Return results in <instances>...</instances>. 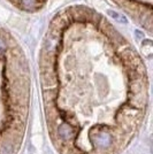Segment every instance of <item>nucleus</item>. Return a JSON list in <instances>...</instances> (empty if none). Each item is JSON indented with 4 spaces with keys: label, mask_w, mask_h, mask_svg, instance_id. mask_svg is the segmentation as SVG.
I'll list each match as a JSON object with an SVG mask.
<instances>
[{
    "label": "nucleus",
    "mask_w": 153,
    "mask_h": 154,
    "mask_svg": "<svg viewBox=\"0 0 153 154\" xmlns=\"http://www.w3.org/2000/svg\"><path fill=\"white\" fill-rule=\"evenodd\" d=\"M58 46H59V37H58L55 33H50L46 37V39H45V43H44L45 52L48 55H52L54 52L57 51Z\"/></svg>",
    "instance_id": "1"
},
{
    "label": "nucleus",
    "mask_w": 153,
    "mask_h": 154,
    "mask_svg": "<svg viewBox=\"0 0 153 154\" xmlns=\"http://www.w3.org/2000/svg\"><path fill=\"white\" fill-rule=\"evenodd\" d=\"M95 140H96L97 145L101 148L108 147L112 144V136L107 131H100V132H96L95 134Z\"/></svg>",
    "instance_id": "2"
},
{
    "label": "nucleus",
    "mask_w": 153,
    "mask_h": 154,
    "mask_svg": "<svg viewBox=\"0 0 153 154\" xmlns=\"http://www.w3.org/2000/svg\"><path fill=\"white\" fill-rule=\"evenodd\" d=\"M58 134L60 136V138L62 140H70L73 138V136L75 135V130L73 127H70L67 123H62L59 128H58Z\"/></svg>",
    "instance_id": "3"
},
{
    "label": "nucleus",
    "mask_w": 153,
    "mask_h": 154,
    "mask_svg": "<svg viewBox=\"0 0 153 154\" xmlns=\"http://www.w3.org/2000/svg\"><path fill=\"white\" fill-rule=\"evenodd\" d=\"M0 154H14V146L11 141H4L0 144Z\"/></svg>",
    "instance_id": "4"
},
{
    "label": "nucleus",
    "mask_w": 153,
    "mask_h": 154,
    "mask_svg": "<svg viewBox=\"0 0 153 154\" xmlns=\"http://www.w3.org/2000/svg\"><path fill=\"white\" fill-rule=\"evenodd\" d=\"M43 82L45 85H52L55 82V77H54V74L52 72V70H45L43 72Z\"/></svg>",
    "instance_id": "5"
},
{
    "label": "nucleus",
    "mask_w": 153,
    "mask_h": 154,
    "mask_svg": "<svg viewBox=\"0 0 153 154\" xmlns=\"http://www.w3.org/2000/svg\"><path fill=\"white\" fill-rule=\"evenodd\" d=\"M107 14H108L112 19H114L116 22H120V23H126V22H127V19H126L124 15L117 13V12H114V11H112V9H108V11H107Z\"/></svg>",
    "instance_id": "6"
},
{
    "label": "nucleus",
    "mask_w": 153,
    "mask_h": 154,
    "mask_svg": "<svg viewBox=\"0 0 153 154\" xmlns=\"http://www.w3.org/2000/svg\"><path fill=\"white\" fill-rule=\"evenodd\" d=\"M21 4L27 11H33L38 5V0H21Z\"/></svg>",
    "instance_id": "7"
},
{
    "label": "nucleus",
    "mask_w": 153,
    "mask_h": 154,
    "mask_svg": "<svg viewBox=\"0 0 153 154\" xmlns=\"http://www.w3.org/2000/svg\"><path fill=\"white\" fill-rule=\"evenodd\" d=\"M6 48H7V44L6 42H5V39L0 37V54L6 51Z\"/></svg>",
    "instance_id": "8"
}]
</instances>
